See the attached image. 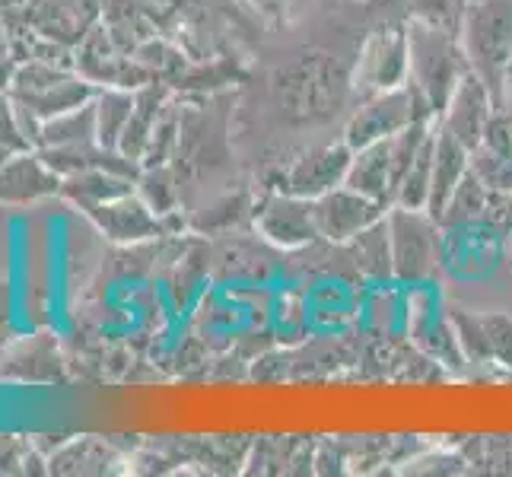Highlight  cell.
Instances as JSON below:
<instances>
[{
  "instance_id": "6da1fadb",
  "label": "cell",
  "mask_w": 512,
  "mask_h": 477,
  "mask_svg": "<svg viewBox=\"0 0 512 477\" xmlns=\"http://www.w3.org/2000/svg\"><path fill=\"white\" fill-rule=\"evenodd\" d=\"M458 42L468 67L503 102L512 77V0H468Z\"/></svg>"
},
{
  "instance_id": "7a4b0ae2",
  "label": "cell",
  "mask_w": 512,
  "mask_h": 477,
  "mask_svg": "<svg viewBox=\"0 0 512 477\" xmlns=\"http://www.w3.org/2000/svg\"><path fill=\"white\" fill-rule=\"evenodd\" d=\"M408 64H411V83L430 102L433 115L446 109L458 80L471 70L455 32H446L420 20H411L408 26Z\"/></svg>"
},
{
  "instance_id": "3957f363",
  "label": "cell",
  "mask_w": 512,
  "mask_h": 477,
  "mask_svg": "<svg viewBox=\"0 0 512 477\" xmlns=\"http://www.w3.org/2000/svg\"><path fill=\"white\" fill-rule=\"evenodd\" d=\"M423 118H436V115L430 109V102L423 99V93L408 80L404 86H395V90L366 96L360 109L350 115L344 140L350 150H360L417 125Z\"/></svg>"
},
{
  "instance_id": "277c9868",
  "label": "cell",
  "mask_w": 512,
  "mask_h": 477,
  "mask_svg": "<svg viewBox=\"0 0 512 477\" xmlns=\"http://www.w3.org/2000/svg\"><path fill=\"white\" fill-rule=\"evenodd\" d=\"M388 239H392V264L398 280H427L439 268L443 249V223L427 210L392 204L385 214Z\"/></svg>"
},
{
  "instance_id": "5b68a950",
  "label": "cell",
  "mask_w": 512,
  "mask_h": 477,
  "mask_svg": "<svg viewBox=\"0 0 512 477\" xmlns=\"http://www.w3.org/2000/svg\"><path fill=\"white\" fill-rule=\"evenodd\" d=\"M411 80V64H408V29H379L366 39L357 74H353V86L363 96L395 90Z\"/></svg>"
},
{
  "instance_id": "8992f818",
  "label": "cell",
  "mask_w": 512,
  "mask_h": 477,
  "mask_svg": "<svg viewBox=\"0 0 512 477\" xmlns=\"http://www.w3.org/2000/svg\"><path fill=\"white\" fill-rule=\"evenodd\" d=\"M315 207V226H319V239L331 245H347L363 229L385 220L388 207L382 201L366 198V194L353 191L350 185H338L328 194L312 201Z\"/></svg>"
},
{
  "instance_id": "52a82bcc",
  "label": "cell",
  "mask_w": 512,
  "mask_h": 477,
  "mask_svg": "<svg viewBox=\"0 0 512 477\" xmlns=\"http://www.w3.org/2000/svg\"><path fill=\"white\" fill-rule=\"evenodd\" d=\"M255 226L277 249H303V245L319 239L312 201L290 191L268 194L255 210Z\"/></svg>"
},
{
  "instance_id": "ba28073f",
  "label": "cell",
  "mask_w": 512,
  "mask_h": 477,
  "mask_svg": "<svg viewBox=\"0 0 512 477\" xmlns=\"http://www.w3.org/2000/svg\"><path fill=\"white\" fill-rule=\"evenodd\" d=\"M500 109L497 96L490 93V86L474 74V70H468V74L458 80V86L452 90L446 109L439 112V128H446L452 137H458L468 150H474L481 144L484 137V128L490 115Z\"/></svg>"
},
{
  "instance_id": "9c48e42d",
  "label": "cell",
  "mask_w": 512,
  "mask_h": 477,
  "mask_svg": "<svg viewBox=\"0 0 512 477\" xmlns=\"http://www.w3.org/2000/svg\"><path fill=\"white\" fill-rule=\"evenodd\" d=\"M353 150L347 147V140L341 144H325V147H312L296 163L287 169V179L280 185V191L299 194V198H322L331 188H338L347 182V169H350Z\"/></svg>"
},
{
  "instance_id": "30bf717a",
  "label": "cell",
  "mask_w": 512,
  "mask_h": 477,
  "mask_svg": "<svg viewBox=\"0 0 512 477\" xmlns=\"http://www.w3.org/2000/svg\"><path fill=\"white\" fill-rule=\"evenodd\" d=\"M452 325L471 363L512 369V318L500 312H452Z\"/></svg>"
},
{
  "instance_id": "8fae6325",
  "label": "cell",
  "mask_w": 512,
  "mask_h": 477,
  "mask_svg": "<svg viewBox=\"0 0 512 477\" xmlns=\"http://www.w3.org/2000/svg\"><path fill=\"white\" fill-rule=\"evenodd\" d=\"M344 185H350L353 191H360L373 201H382L385 207L395 204L398 175H395V159H392V147H388V137L376 140V144H369V147L353 150Z\"/></svg>"
},
{
  "instance_id": "7c38bea8",
  "label": "cell",
  "mask_w": 512,
  "mask_h": 477,
  "mask_svg": "<svg viewBox=\"0 0 512 477\" xmlns=\"http://www.w3.org/2000/svg\"><path fill=\"white\" fill-rule=\"evenodd\" d=\"M468 169H471V150L458 137H452L446 128H439V118H436V153H433V185H430L427 214H433L436 220L443 217L455 185L465 179Z\"/></svg>"
},
{
  "instance_id": "4fadbf2b",
  "label": "cell",
  "mask_w": 512,
  "mask_h": 477,
  "mask_svg": "<svg viewBox=\"0 0 512 477\" xmlns=\"http://www.w3.org/2000/svg\"><path fill=\"white\" fill-rule=\"evenodd\" d=\"M433 153H436V125L423 140V147L411 159L408 172L401 175V185L395 194V204L401 207H414V210H427L430 201V185H433Z\"/></svg>"
},
{
  "instance_id": "5bb4252c",
  "label": "cell",
  "mask_w": 512,
  "mask_h": 477,
  "mask_svg": "<svg viewBox=\"0 0 512 477\" xmlns=\"http://www.w3.org/2000/svg\"><path fill=\"white\" fill-rule=\"evenodd\" d=\"M347 249L357 258V268L369 277H392V239H388V223L379 220L376 226L363 229L360 236H353L347 242Z\"/></svg>"
},
{
  "instance_id": "9a60e30c",
  "label": "cell",
  "mask_w": 512,
  "mask_h": 477,
  "mask_svg": "<svg viewBox=\"0 0 512 477\" xmlns=\"http://www.w3.org/2000/svg\"><path fill=\"white\" fill-rule=\"evenodd\" d=\"M490 201V188L474 175L471 169L465 172V179L455 185L452 198L443 210L439 223L443 226H471V223H484V210Z\"/></svg>"
},
{
  "instance_id": "2e32d148",
  "label": "cell",
  "mask_w": 512,
  "mask_h": 477,
  "mask_svg": "<svg viewBox=\"0 0 512 477\" xmlns=\"http://www.w3.org/2000/svg\"><path fill=\"white\" fill-rule=\"evenodd\" d=\"M471 172L490 191H512V147L478 144L471 150Z\"/></svg>"
},
{
  "instance_id": "e0dca14e",
  "label": "cell",
  "mask_w": 512,
  "mask_h": 477,
  "mask_svg": "<svg viewBox=\"0 0 512 477\" xmlns=\"http://www.w3.org/2000/svg\"><path fill=\"white\" fill-rule=\"evenodd\" d=\"M465 4H468V0H411V10H414V20L439 26V29L458 35Z\"/></svg>"
},
{
  "instance_id": "ac0fdd59",
  "label": "cell",
  "mask_w": 512,
  "mask_h": 477,
  "mask_svg": "<svg viewBox=\"0 0 512 477\" xmlns=\"http://www.w3.org/2000/svg\"><path fill=\"white\" fill-rule=\"evenodd\" d=\"M484 223L506 239L512 236V191H490Z\"/></svg>"
},
{
  "instance_id": "d6986e66",
  "label": "cell",
  "mask_w": 512,
  "mask_h": 477,
  "mask_svg": "<svg viewBox=\"0 0 512 477\" xmlns=\"http://www.w3.org/2000/svg\"><path fill=\"white\" fill-rule=\"evenodd\" d=\"M500 109L506 112V118H509V128H512V102H509V99H503V102H500Z\"/></svg>"
},
{
  "instance_id": "ffe728a7",
  "label": "cell",
  "mask_w": 512,
  "mask_h": 477,
  "mask_svg": "<svg viewBox=\"0 0 512 477\" xmlns=\"http://www.w3.org/2000/svg\"><path fill=\"white\" fill-rule=\"evenodd\" d=\"M509 245H512V236H509Z\"/></svg>"
},
{
  "instance_id": "44dd1931",
  "label": "cell",
  "mask_w": 512,
  "mask_h": 477,
  "mask_svg": "<svg viewBox=\"0 0 512 477\" xmlns=\"http://www.w3.org/2000/svg\"><path fill=\"white\" fill-rule=\"evenodd\" d=\"M509 83H512V77H509Z\"/></svg>"
}]
</instances>
